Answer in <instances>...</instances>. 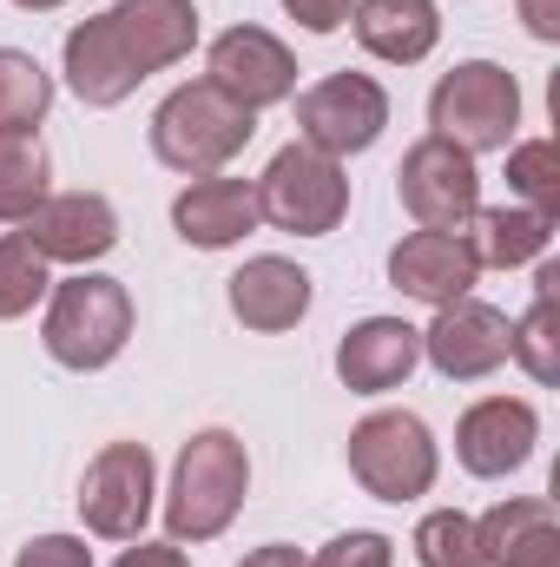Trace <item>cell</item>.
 Masks as SVG:
<instances>
[{
  "instance_id": "obj_1",
  "label": "cell",
  "mask_w": 560,
  "mask_h": 567,
  "mask_svg": "<svg viewBox=\"0 0 560 567\" xmlns=\"http://www.w3.org/2000/svg\"><path fill=\"white\" fill-rule=\"evenodd\" d=\"M251 495V455L231 429H198L185 449H178V468H172V488H165V535L185 548L198 542H218L238 508Z\"/></svg>"
},
{
  "instance_id": "obj_2",
  "label": "cell",
  "mask_w": 560,
  "mask_h": 567,
  "mask_svg": "<svg viewBox=\"0 0 560 567\" xmlns=\"http://www.w3.org/2000/svg\"><path fill=\"white\" fill-rule=\"evenodd\" d=\"M40 343L60 370H80V377L120 363V350L133 343V290L106 271H73L66 284L46 290Z\"/></svg>"
},
{
  "instance_id": "obj_3",
  "label": "cell",
  "mask_w": 560,
  "mask_h": 567,
  "mask_svg": "<svg viewBox=\"0 0 560 567\" xmlns=\"http://www.w3.org/2000/svg\"><path fill=\"white\" fill-rule=\"evenodd\" d=\"M251 133H258L251 106H238L211 80H191V86H178V93L158 100V113H152V158L165 172L211 178V172H225L251 145Z\"/></svg>"
},
{
  "instance_id": "obj_4",
  "label": "cell",
  "mask_w": 560,
  "mask_h": 567,
  "mask_svg": "<svg viewBox=\"0 0 560 567\" xmlns=\"http://www.w3.org/2000/svg\"><path fill=\"white\" fill-rule=\"evenodd\" d=\"M428 126H435V140L462 145L468 158L475 152H508L515 126H521V86H515V73L501 60H462L455 73L435 80Z\"/></svg>"
},
{
  "instance_id": "obj_5",
  "label": "cell",
  "mask_w": 560,
  "mask_h": 567,
  "mask_svg": "<svg viewBox=\"0 0 560 567\" xmlns=\"http://www.w3.org/2000/svg\"><path fill=\"white\" fill-rule=\"evenodd\" d=\"M251 185H258V218L290 231V238H330L343 225V212H350L343 158H330V152H317L303 140L283 145L265 165V178H251Z\"/></svg>"
},
{
  "instance_id": "obj_6",
  "label": "cell",
  "mask_w": 560,
  "mask_h": 567,
  "mask_svg": "<svg viewBox=\"0 0 560 567\" xmlns=\"http://www.w3.org/2000/svg\"><path fill=\"white\" fill-rule=\"evenodd\" d=\"M350 475L363 482V495L376 502H422L442 475V449L435 429L422 423L416 410H370L350 429Z\"/></svg>"
},
{
  "instance_id": "obj_7",
  "label": "cell",
  "mask_w": 560,
  "mask_h": 567,
  "mask_svg": "<svg viewBox=\"0 0 560 567\" xmlns=\"http://www.w3.org/2000/svg\"><path fill=\"white\" fill-rule=\"evenodd\" d=\"M158 502V468L145 442H106L80 475V522L100 542H139Z\"/></svg>"
},
{
  "instance_id": "obj_8",
  "label": "cell",
  "mask_w": 560,
  "mask_h": 567,
  "mask_svg": "<svg viewBox=\"0 0 560 567\" xmlns=\"http://www.w3.org/2000/svg\"><path fill=\"white\" fill-rule=\"evenodd\" d=\"M383 126H390V93L370 73H330V80L297 93V140L330 152V158L370 152L383 140Z\"/></svg>"
},
{
  "instance_id": "obj_9",
  "label": "cell",
  "mask_w": 560,
  "mask_h": 567,
  "mask_svg": "<svg viewBox=\"0 0 560 567\" xmlns=\"http://www.w3.org/2000/svg\"><path fill=\"white\" fill-rule=\"evenodd\" d=\"M396 198H403V212L422 231H462L475 218V205H481V172H475V158L462 145L428 133L396 165Z\"/></svg>"
},
{
  "instance_id": "obj_10",
  "label": "cell",
  "mask_w": 560,
  "mask_h": 567,
  "mask_svg": "<svg viewBox=\"0 0 560 567\" xmlns=\"http://www.w3.org/2000/svg\"><path fill=\"white\" fill-rule=\"evenodd\" d=\"M205 80L218 93H231L238 106L265 113V106H283L297 93V53L265 27H225L205 53Z\"/></svg>"
},
{
  "instance_id": "obj_11",
  "label": "cell",
  "mask_w": 560,
  "mask_h": 567,
  "mask_svg": "<svg viewBox=\"0 0 560 567\" xmlns=\"http://www.w3.org/2000/svg\"><path fill=\"white\" fill-rule=\"evenodd\" d=\"M535 449H541V416L521 396H481L455 423V462L475 482H508L515 468L535 462Z\"/></svg>"
},
{
  "instance_id": "obj_12",
  "label": "cell",
  "mask_w": 560,
  "mask_h": 567,
  "mask_svg": "<svg viewBox=\"0 0 560 567\" xmlns=\"http://www.w3.org/2000/svg\"><path fill=\"white\" fill-rule=\"evenodd\" d=\"M422 357L435 363V377L448 383H481L508 363V310L481 303V297H455L435 310V323L422 330Z\"/></svg>"
},
{
  "instance_id": "obj_13",
  "label": "cell",
  "mask_w": 560,
  "mask_h": 567,
  "mask_svg": "<svg viewBox=\"0 0 560 567\" xmlns=\"http://www.w3.org/2000/svg\"><path fill=\"white\" fill-rule=\"evenodd\" d=\"M20 231H27V245H33L46 265L86 271V265H100V258L120 245V212H113V198H100V192H46V205H40Z\"/></svg>"
},
{
  "instance_id": "obj_14",
  "label": "cell",
  "mask_w": 560,
  "mask_h": 567,
  "mask_svg": "<svg viewBox=\"0 0 560 567\" xmlns=\"http://www.w3.org/2000/svg\"><path fill=\"white\" fill-rule=\"evenodd\" d=\"M60 73H66L73 100L93 106V113L126 106V100L145 86V73L133 66V53H126V40L113 33L106 13H93V20H80V27L66 33V47H60Z\"/></svg>"
},
{
  "instance_id": "obj_15",
  "label": "cell",
  "mask_w": 560,
  "mask_h": 567,
  "mask_svg": "<svg viewBox=\"0 0 560 567\" xmlns=\"http://www.w3.org/2000/svg\"><path fill=\"white\" fill-rule=\"evenodd\" d=\"M416 363H422V330L403 323V317H363V323H350L343 343H336V377H343V390H356V396H390V390H403Z\"/></svg>"
},
{
  "instance_id": "obj_16",
  "label": "cell",
  "mask_w": 560,
  "mask_h": 567,
  "mask_svg": "<svg viewBox=\"0 0 560 567\" xmlns=\"http://www.w3.org/2000/svg\"><path fill=\"white\" fill-rule=\"evenodd\" d=\"M258 225H265V218H258V185H251V178L211 172V178H191V185L172 198V231H178L185 245H198V251H231V245H245Z\"/></svg>"
},
{
  "instance_id": "obj_17",
  "label": "cell",
  "mask_w": 560,
  "mask_h": 567,
  "mask_svg": "<svg viewBox=\"0 0 560 567\" xmlns=\"http://www.w3.org/2000/svg\"><path fill=\"white\" fill-rule=\"evenodd\" d=\"M475 278L481 271H475L462 231H409L390 251V284L416 303H435V310L455 303V297H475Z\"/></svg>"
},
{
  "instance_id": "obj_18",
  "label": "cell",
  "mask_w": 560,
  "mask_h": 567,
  "mask_svg": "<svg viewBox=\"0 0 560 567\" xmlns=\"http://www.w3.org/2000/svg\"><path fill=\"white\" fill-rule=\"evenodd\" d=\"M231 317L245 323V330H265V337H278V330H297L303 317H310V271L303 265H290V258H245L238 271H231Z\"/></svg>"
},
{
  "instance_id": "obj_19",
  "label": "cell",
  "mask_w": 560,
  "mask_h": 567,
  "mask_svg": "<svg viewBox=\"0 0 560 567\" xmlns=\"http://www.w3.org/2000/svg\"><path fill=\"white\" fill-rule=\"evenodd\" d=\"M106 20L126 40V53H133V66H139L145 80L165 73V66H178L198 47V7L191 0H113Z\"/></svg>"
},
{
  "instance_id": "obj_20",
  "label": "cell",
  "mask_w": 560,
  "mask_h": 567,
  "mask_svg": "<svg viewBox=\"0 0 560 567\" xmlns=\"http://www.w3.org/2000/svg\"><path fill=\"white\" fill-rule=\"evenodd\" d=\"M475 542H481V561L488 567H560L554 502H541V495L495 502V508L475 522Z\"/></svg>"
},
{
  "instance_id": "obj_21",
  "label": "cell",
  "mask_w": 560,
  "mask_h": 567,
  "mask_svg": "<svg viewBox=\"0 0 560 567\" xmlns=\"http://www.w3.org/2000/svg\"><path fill=\"white\" fill-rule=\"evenodd\" d=\"M356 47L383 66H416L442 40V7L435 0H356L350 7Z\"/></svg>"
},
{
  "instance_id": "obj_22",
  "label": "cell",
  "mask_w": 560,
  "mask_h": 567,
  "mask_svg": "<svg viewBox=\"0 0 560 567\" xmlns=\"http://www.w3.org/2000/svg\"><path fill=\"white\" fill-rule=\"evenodd\" d=\"M462 245H468L475 271H521V265L548 258L554 218H541L528 205H475V218L462 225Z\"/></svg>"
},
{
  "instance_id": "obj_23",
  "label": "cell",
  "mask_w": 560,
  "mask_h": 567,
  "mask_svg": "<svg viewBox=\"0 0 560 567\" xmlns=\"http://www.w3.org/2000/svg\"><path fill=\"white\" fill-rule=\"evenodd\" d=\"M554 284L560 265H541L535 271V303L508 323V363H521L541 390L560 377V337H554Z\"/></svg>"
},
{
  "instance_id": "obj_24",
  "label": "cell",
  "mask_w": 560,
  "mask_h": 567,
  "mask_svg": "<svg viewBox=\"0 0 560 567\" xmlns=\"http://www.w3.org/2000/svg\"><path fill=\"white\" fill-rule=\"evenodd\" d=\"M46 145L40 133H0V225H27L46 205Z\"/></svg>"
},
{
  "instance_id": "obj_25",
  "label": "cell",
  "mask_w": 560,
  "mask_h": 567,
  "mask_svg": "<svg viewBox=\"0 0 560 567\" xmlns=\"http://www.w3.org/2000/svg\"><path fill=\"white\" fill-rule=\"evenodd\" d=\"M53 106V73L20 53V47H0V133H40Z\"/></svg>"
},
{
  "instance_id": "obj_26",
  "label": "cell",
  "mask_w": 560,
  "mask_h": 567,
  "mask_svg": "<svg viewBox=\"0 0 560 567\" xmlns=\"http://www.w3.org/2000/svg\"><path fill=\"white\" fill-rule=\"evenodd\" d=\"M46 290H53V278H46V258L27 245V231H7V238H0V323L27 317Z\"/></svg>"
},
{
  "instance_id": "obj_27",
  "label": "cell",
  "mask_w": 560,
  "mask_h": 567,
  "mask_svg": "<svg viewBox=\"0 0 560 567\" xmlns=\"http://www.w3.org/2000/svg\"><path fill=\"white\" fill-rule=\"evenodd\" d=\"M508 185L528 212L541 218H560V152L554 140H521L508 145Z\"/></svg>"
},
{
  "instance_id": "obj_28",
  "label": "cell",
  "mask_w": 560,
  "mask_h": 567,
  "mask_svg": "<svg viewBox=\"0 0 560 567\" xmlns=\"http://www.w3.org/2000/svg\"><path fill=\"white\" fill-rule=\"evenodd\" d=\"M416 561L422 567H488L481 561V542H475V515L462 508H435L416 522Z\"/></svg>"
},
{
  "instance_id": "obj_29",
  "label": "cell",
  "mask_w": 560,
  "mask_h": 567,
  "mask_svg": "<svg viewBox=\"0 0 560 567\" xmlns=\"http://www.w3.org/2000/svg\"><path fill=\"white\" fill-rule=\"evenodd\" d=\"M303 567H396V542L376 535V528H350V535L323 542L317 561H303Z\"/></svg>"
},
{
  "instance_id": "obj_30",
  "label": "cell",
  "mask_w": 560,
  "mask_h": 567,
  "mask_svg": "<svg viewBox=\"0 0 560 567\" xmlns=\"http://www.w3.org/2000/svg\"><path fill=\"white\" fill-rule=\"evenodd\" d=\"M13 567H93V548L80 542V535H33Z\"/></svg>"
},
{
  "instance_id": "obj_31",
  "label": "cell",
  "mask_w": 560,
  "mask_h": 567,
  "mask_svg": "<svg viewBox=\"0 0 560 567\" xmlns=\"http://www.w3.org/2000/svg\"><path fill=\"white\" fill-rule=\"evenodd\" d=\"M350 7H356V0H283V13H290L303 33H336V27H350Z\"/></svg>"
},
{
  "instance_id": "obj_32",
  "label": "cell",
  "mask_w": 560,
  "mask_h": 567,
  "mask_svg": "<svg viewBox=\"0 0 560 567\" xmlns=\"http://www.w3.org/2000/svg\"><path fill=\"white\" fill-rule=\"evenodd\" d=\"M113 567H191V561H185L178 542H133V548H120Z\"/></svg>"
},
{
  "instance_id": "obj_33",
  "label": "cell",
  "mask_w": 560,
  "mask_h": 567,
  "mask_svg": "<svg viewBox=\"0 0 560 567\" xmlns=\"http://www.w3.org/2000/svg\"><path fill=\"white\" fill-rule=\"evenodd\" d=\"M521 20L535 40H560V0H521Z\"/></svg>"
},
{
  "instance_id": "obj_34",
  "label": "cell",
  "mask_w": 560,
  "mask_h": 567,
  "mask_svg": "<svg viewBox=\"0 0 560 567\" xmlns=\"http://www.w3.org/2000/svg\"><path fill=\"white\" fill-rule=\"evenodd\" d=\"M238 567H303V555H297L290 542H265V548H251Z\"/></svg>"
},
{
  "instance_id": "obj_35",
  "label": "cell",
  "mask_w": 560,
  "mask_h": 567,
  "mask_svg": "<svg viewBox=\"0 0 560 567\" xmlns=\"http://www.w3.org/2000/svg\"><path fill=\"white\" fill-rule=\"evenodd\" d=\"M13 7H27V13H53V7H66V0H13Z\"/></svg>"
}]
</instances>
